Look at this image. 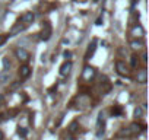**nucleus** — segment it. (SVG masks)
<instances>
[{
	"label": "nucleus",
	"instance_id": "f257e3e1",
	"mask_svg": "<svg viewBox=\"0 0 149 140\" xmlns=\"http://www.w3.org/2000/svg\"><path fill=\"white\" fill-rule=\"evenodd\" d=\"M51 35H53V28H51L50 22H45L42 31L40 32V40H42V41H48V40L51 38Z\"/></svg>",
	"mask_w": 149,
	"mask_h": 140
},
{
	"label": "nucleus",
	"instance_id": "f03ea898",
	"mask_svg": "<svg viewBox=\"0 0 149 140\" xmlns=\"http://www.w3.org/2000/svg\"><path fill=\"white\" fill-rule=\"evenodd\" d=\"M95 75H97V72H95V69L94 67H91V66H86L85 69H84V73H82V79L85 80V82H91L94 78H95Z\"/></svg>",
	"mask_w": 149,
	"mask_h": 140
},
{
	"label": "nucleus",
	"instance_id": "7ed1b4c3",
	"mask_svg": "<svg viewBox=\"0 0 149 140\" xmlns=\"http://www.w3.org/2000/svg\"><path fill=\"white\" fill-rule=\"evenodd\" d=\"M104 127H105V123H104V114L100 112L98 115V120H97V137H101L104 134Z\"/></svg>",
	"mask_w": 149,
	"mask_h": 140
},
{
	"label": "nucleus",
	"instance_id": "20e7f679",
	"mask_svg": "<svg viewBox=\"0 0 149 140\" xmlns=\"http://www.w3.org/2000/svg\"><path fill=\"white\" fill-rule=\"evenodd\" d=\"M15 54H16V57H18V60H19V61L26 63V61L29 60V53H28L25 48H16Z\"/></svg>",
	"mask_w": 149,
	"mask_h": 140
},
{
	"label": "nucleus",
	"instance_id": "39448f33",
	"mask_svg": "<svg viewBox=\"0 0 149 140\" xmlns=\"http://www.w3.org/2000/svg\"><path fill=\"white\" fill-rule=\"evenodd\" d=\"M116 69H117V73H118L120 76H127V75H129V70H127L124 61H121V60H118V61L116 63Z\"/></svg>",
	"mask_w": 149,
	"mask_h": 140
},
{
	"label": "nucleus",
	"instance_id": "423d86ee",
	"mask_svg": "<svg viewBox=\"0 0 149 140\" xmlns=\"http://www.w3.org/2000/svg\"><path fill=\"white\" fill-rule=\"evenodd\" d=\"M95 50H97V40H92V42H91V44L88 45V48H86V53H85V60H91V57L94 55Z\"/></svg>",
	"mask_w": 149,
	"mask_h": 140
},
{
	"label": "nucleus",
	"instance_id": "0eeeda50",
	"mask_svg": "<svg viewBox=\"0 0 149 140\" xmlns=\"http://www.w3.org/2000/svg\"><path fill=\"white\" fill-rule=\"evenodd\" d=\"M34 19H35V15H34L32 12H26V13H24V15L21 16V21H19V22H22L24 25H29V24L34 22Z\"/></svg>",
	"mask_w": 149,
	"mask_h": 140
},
{
	"label": "nucleus",
	"instance_id": "6e6552de",
	"mask_svg": "<svg viewBox=\"0 0 149 140\" xmlns=\"http://www.w3.org/2000/svg\"><path fill=\"white\" fill-rule=\"evenodd\" d=\"M136 80H137L139 83H146V80H148V72H146V69H140V70H137Z\"/></svg>",
	"mask_w": 149,
	"mask_h": 140
},
{
	"label": "nucleus",
	"instance_id": "1a4fd4ad",
	"mask_svg": "<svg viewBox=\"0 0 149 140\" xmlns=\"http://www.w3.org/2000/svg\"><path fill=\"white\" fill-rule=\"evenodd\" d=\"M145 124H142V125H139L137 123H133V124H130V127H129V130H130V134L132 136H136V134H139L142 130H145Z\"/></svg>",
	"mask_w": 149,
	"mask_h": 140
},
{
	"label": "nucleus",
	"instance_id": "9d476101",
	"mask_svg": "<svg viewBox=\"0 0 149 140\" xmlns=\"http://www.w3.org/2000/svg\"><path fill=\"white\" fill-rule=\"evenodd\" d=\"M25 28H26V25H24V24L18 22V24H16V25H13V28L10 29V34H9V37H15V35L21 34V32H22Z\"/></svg>",
	"mask_w": 149,
	"mask_h": 140
},
{
	"label": "nucleus",
	"instance_id": "9b49d317",
	"mask_svg": "<svg viewBox=\"0 0 149 140\" xmlns=\"http://www.w3.org/2000/svg\"><path fill=\"white\" fill-rule=\"evenodd\" d=\"M19 76H21V79H26V78H29V75H31V67L29 66H26V64H24V66H21L19 67Z\"/></svg>",
	"mask_w": 149,
	"mask_h": 140
},
{
	"label": "nucleus",
	"instance_id": "f8f14e48",
	"mask_svg": "<svg viewBox=\"0 0 149 140\" xmlns=\"http://www.w3.org/2000/svg\"><path fill=\"white\" fill-rule=\"evenodd\" d=\"M70 70H72V63L67 60V61H64V63L60 66V75H61V76H67V75L70 73Z\"/></svg>",
	"mask_w": 149,
	"mask_h": 140
},
{
	"label": "nucleus",
	"instance_id": "ddd939ff",
	"mask_svg": "<svg viewBox=\"0 0 149 140\" xmlns=\"http://www.w3.org/2000/svg\"><path fill=\"white\" fill-rule=\"evenodd\" d=\"M101 89H102L104 94H108L111 91V83L108 82L107 78H101Z\"/></svg>",
	"mask_w": 149,
	"mask_h": 140
},
{
	"label": "nucleus",
	"instance_id": "4468645a",
	"mask_svg": "<svg viewBox=\"0 0 149 140\" xmlns=\"http://www.w3.org/2000/svg\"><path fill=\"white\" fill-rule=\"evenodd\" d=\"M9 80H10V72H9V70H3V72L0 73V83L5 85Z\"/></svg>",
	"mask_w": 149,
	"mask_h": 140
},
{
	"label": "nucleus",
	"instance_id": "2eb2a0df",
	"mask_svg": "<svg viewBox=\"0 0 149 140\" xmlns=\"http://www.w3.org/2000/svg\"><path fill=\"white\" fill-rule=\"evenodd\" d=\"M132 32H133V35H134V37H142V35L145 34V31H143V28H142L140 25H136V26L133 28V31H132Z\"/></svg>",
	"mask_w": 149,
	"mask_h": 140
},
{
	"label": "nucleus",
	"instance_id": "dca6fc26",
	"mask_svg": "<svg viewBox=\"0 0 149 140\" xmlns=\"http://www.w3.org/2000/svg\"><path fill=\"white\" fill-rule=\"evenodd\" d=\"M117 136H118V137H130L132 134H130V130H129V127H127V128L124 127V128H121V130L117 133Z\"/></svg>",
	"mask_w": 149,
	"mask_h": 140
},
{
	"label": "nucleus",
	"instance_id": "f3484780",
	"mask_svg": "<svg viewBox=\"0 0 149 140\" xmlns=\"http://www.w3.org/2000/svg\"><path fill=\"white\" fill-rule=\"evenodd\" d=\"M111 114H113L114 117H118V115H121V114H123V108H121L120 105H116V107L111 110Z\"/></svg>",
	"mask_w": 149,
	"mask_h": 140
},
{
	"label": "nucleus",
	"instance_id": "a211bd4d",
	"mask_svg": "<svg viewBox=\"0 0 149 140\" xmlns=\"http://www.w3.org/2000/svg\"><path fill=\"white\" fill-rule=\"evenodd\" d=\"M143 111H145V108H143V107H136V108H134V111H133V115H134L136 118H140V117L143 115Z\"/></svg>",
	"mask_w": 149,
	"mask_h": 140
},
{
	"label": "nucleus",
	"instance_id": "6ab92c4d",
	"mask_svg": "<svg viewBox=\"0 0 149 140\" xmlns=\"http://www.w3.org/2000/svg\"><path fill=\"white\" fill-rule=\"evenodd\" d=\"M142 45H143L142 41H132V42H130V47H132L133 50H139V48H142Z\"/></svg>",
	"mask_w": 149,
	"mask_h": 140
},
{
	"label": "nucleus",
	"instance_id": "aec40b11",
	"mask_svg": "<svg viewBox=\"0 0 149 140\" xmlns=\"http://www.w3.org/2000/svg\"><path fill=\"white\" fill-rule=\"evenodd\" d=\"M2 64H3V69H5V70H9V69H10V61H9L8 57H3V58H2Z\"/></svg>",
	"mask_w": 149,
	"mask_h": 140
},
{
	"label": "nucleus",
	"instance_id": "412c9836",
	"mask_svg": "<svg viewBox=\"0 0 149 140\" xmlns=\"http://www.w3.org/2000/svg\"><path fill=\"white\" fill-rule=\"evenodd\" d=\"M130 64H132V67H137V64H139V57H137V55H132V57H130Z\"/></svg>",
	"mask_w": 149,
	"mask_h": 140
},
{
	"label": "nucleus",
	"instance_id": "4be33fe9",
	"mask_svg": "<svg viewBox=\"0 0 149 140\" xmlns=\"http://www.w3.org/2000/svg\"><path fill=\"white\" fill-rule=\"evenodd\" d=\"M69 131H70V133H76V131H78V123H76V121H73V123L70 124Z\"/></svg>",
	"mask_w": 149,
	"mask_h": 140
},
{
	"label": "nucleus",
	"instance_id": "5701e85b",
	"mask_svg": "<svg viewBox=\"0 0 149 140\" xmlns=\"http://www.w3.org/2000/svg\"><path fill=\"white\" fill-rule=\"evenodd\" d=\"M18 134H19V136H22V137H26L28 130H26V128H24V127H18Z\"/></svg>",
	"mask_w": 149,
	"mask_h": 140
},
{
	"label": "nucleus",
	"instance_id": "b1692460",
	"mask_svg": "<svg viewBox=\"0 0 149 140\" xmlns=\"http://www.w3.org/2000/svg\"><path fill=\"white\" fill-rule=\"evenodd\" d=\"M21 83H22V82H15V83H12V86H10V91H16V89L21 86Z\"/></svg>",
	"mask_w": 149,
	"mask_h": 140
},
{
	"label": "nucleus",
	"instance_id": "393cba45",
	"mask_svg": "<svg viewBox=\"0 0 149 140\" xmlns=\"http://www.w3.org/2000/svg\"><path fill=\"white\" fill-rule=\"evenodd\" d=\"M63 57H64V58H67V60H69V58H70V57H72V53H70V51H64V53H63Z\"/></svg>",
	"mask_w": 149,
	"mask_h": 140
},
{
	"label": "nucleus",
	"instance_id": "a878e982",
	"mask_svg": "<svg viewBox=\"0 0 149 140\" xmlns=\"http://www.w3.org/2000/svg\"><path fill=\"white\" fill-rule=\"evenodd\" d=\"M95 25H98V26L102 25V16H98V19L95 21Z\"/></svg>",
	"mask_w": 149,
	"mask_h": 140
},
{
	"label": "nucleus",
	"instance_id": "bb28decb",
	"mask_svg": "<svg viewBox=\"0 0 149 140\" xmlns=\"http://www.w3.org/2000/svg\"><path fill=\"white\" fill-rule=\"evenodd\" d=\"M5 40H6V38H5V37H2V35H0V45H2V44H3V42H5Z\"/></svg>",
	"mask_w": 149,
	"mask_h": 140
},
{
	"label": "nucleus",
	"instance_id": "cd10ccee",
	"mask_svg": "<svg viewBox=\"0 0 149 140\" xmlns=\"http://www.w3.org/2000/svg\"><path fill=\"white\" fill-rule=\"evenodd\" d=\"M66 140H74V137L73 136H69V137H66Z\"/></svg>",
	"mask_w": 149,
	"mask_h": 140
},
{
	"label": "nucleus",
	"instance_id": "c85d7f7f",
	"mask_svg": "<svg viewBox=\"0 0 149 140\" xmlns=\"http://www.w3.org/2000/svg\"><path fill=\"white\" fill-rule=\"evenodd\" d=\"M0 140H3V133L0 131Z\"/></svg>",
	"mask_w": 149,
	"mask_h": 140
},
{
	"label": "nucleus",
	"instance_id": "c756f323",
	"mask_svg": "<svg viewBox=\"0 0 149 140\" xmlns=\"http://www.w3.org/2000/svg\"><path fill=\"white\" fill-rule=\"evenodd\" d=\"M0 102H3V95H0Z\"/></svg>",
	"mask_w": 149,
	"mask_h": 140
},
{
	"label": "nucleus",
	"instance_id": "7c9ffc66",
	"mask_svg": "<svg viewBox=\"0 0 149 140\" xmlns=\"http://www.w3.org/2000/svg\"><path fill=\"white\" fill-rule=\"evenodd\" d=\"M94 2H98V0H94Z\"/></svg>",
	"mask_w": 149,
	"mask_h": 140
}]
</instances>
